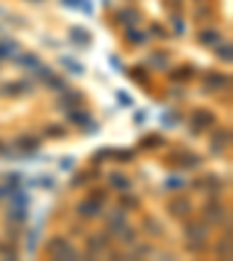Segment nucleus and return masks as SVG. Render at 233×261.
<instances>
[{
  "label": "nucleus",
  "instance_id": "nucleus-1",
  "mask_svg": "<svg viewBox=\"0 0 233 261\" xmlns=\"http://www.w3.org/2000/svg\"><path fill=\"white\" fill-rule=\"evenodd\" d=\"M189 124H191V128H194L196 133H200V131H206V128H212L217 124V117L212 110H206V107H198V110L191 112V119H189Z\"/></svg>",
  "mask_w": 233,
  "mask_h": 261
},
{
  "label": "nucleus",
  "instance_id": "nucleus-2",
  "mask_svg": "<svg viewBox=\"0 0 233 261\" xmlns=\"http://www.w3.org/2000/svg\"><path fill=\"white\" fill-rule=\"evenodd\" d=\"M200 161H203V159H200L198 154H194V152H175V154H170L166 159V163H170L172 168H187V170L198 168Z\"/></svg>",
  "mask_w": 233,
  "mask_h": 261
},
{
  "label": "nucleus",
  "instance_id": "nucleus-3",
  "mask_svg": "<svg viewBox=\"0 0 233 261\" xmlns=\"http://www.w3.org/2000/svg\"><path fill=\"white\" fill-rule=\"evenodd\" d=\"M228 86V75L219 70H208L206 77H203V91L208 94H215V91H224Z\"/></svg>",
  "mask_w": 233,
  "mask_h": 261
},
{
  "label": "nucleus",
  "instance_id": "nucleus-4",
  "mask_svg": "<svg viewBox=\"0 0 233 261\" xmlns=\"http://www.w3.org/2000/svg\"><path fill=\"white\" fill-rule=\"evenodd\" d=\"M231 144V128L222 126V128H215L210 135V150L212 154H224L226 147Z\"/></svg>",
  "mask_w": 233,
  "mask_h": 261
},
{
  "label": "nucleus",
  "instance_id": "nucleus-5",
  "mask_svg": "<svg viewBox=\"0 0 233 261\" xmlns=\"http://www.w3.org/2000/svg\"><path fill=\"white\" fill-rule=\"evenodd\" d=\"M203 215H206V222L215 224V226H219V224H224L228 219L226 210H224V206L219 200H208L203 206Z\"/></svg>",
  "mask_w": 233,
  "mask_h": 261
},
{
  "label": "nucleus",
  "instance_id": "nucleus-6",
  "mask_svg": "<svg viewBox=\"0 0 233 261\" xmlns=\"http://www.w3.org/2000/svg\"><path fill=\"white\" fill-rule=\"evenodd\" d=\"M56 103H59V107H61V110H75V107H79L84 103V94L82 91H77V89H63L61 91V96H59V100H56Z\"/></svg>",
  "mask_w": 233,
  "mask_h": 261
},
{
  "label": "nucleus",
  "instance_id": "nucleus-7",
  "mask_svg": "<svg viewBox=\"0 0 233 261\" xmlns=\"http://www.w3.org/2000/svg\"><path fill=\"white\" fill-rule=\"evenodd\" d=\"M100 210H103V203H98V200H94V198L82 200V203H77V208H75V212H77L79 217H84V219H94V217H98Z\"/></svg>",
  "mask_w": 233,
  "mask_h": 261
},
{
  "label": "nucleus",
  "instance_id": "nucleus-8",
  "mask_svg": "<svg viewBox=\"0 0 233 261\" xmlns=\"http://www.w3.org/2000/svg\"><path fill=\"white\" fill-rule=\"evenodd\" d=\"M191 210H194V206H191V200L189 198H172L170 203H168V215L178 217V219L187 217Z\"/></svg>",
  "mask_w": 233,
  "mask_h": 261
},
{
  "label": "nucleus",
  "instance_id": "nucleus-9",
  "mask_svg": "<svg viewBox=\"0 0 233 261\" xmlns=\"http://www.w3.org/2000/svg\"><path fill=\"white\" fill-rule=\"evenodd\" d=\"M208 234H210V228L206 226V222H189L184 226L187 240H208Z\"/></svg>",
  "mask_w": 233,
  "mask_h": 261
},
{
  "label": "nucleus",
  "instance_id": "nucleus-10",
  "mask_svg": "<svg viewBox=\"0 0 233 261\" xmlns=\"http://www.w3.org/2000/svg\"><path fill=\"white\" fill-rule=\"evenodd\" d=\"M28 91H31V84H26V82H5V84H0V94L7 96V98H17V96L28 94Z\"/></svg>",
  "mask_w": 233,
  "mask_h": 261
},
{
  "label": "nucleus",
  "instance_id": "nucleus-11",
  "mask_svg": "<svg viewBox=\"0 0 233 261\" xmlns=\"http://www.w3.org/2000/svg\"><path fill=\"white\" fill-rule=\"evenodd\" d=\"M194 187L196 189H206V191H210V194H217V191H222L224 182L217 178V175H206L203 180H196Z\"/></svg>",
  "mask_w": 233,
  "mask_h": 261
},
{
  "label": "nucleus",
  "instance_id": "nucleus-12",
  "mask_svg": "<svg viewBox=\"0 0 233 261\" xmlns=\"http://www.w3.org/2000/svg\"><path fill=\"white\" fill-rule=\"evenodd\" d=\"M14 147L19 152H38L40 150V138L38 135H19L14 140Z\"/></svg>",
  "mask_w": 233,
  "mask_h": 261
},
{
  "label": "nucleus",
  "instance_id": "nucleus-13",
  "mask_svg": "<svg viewBox=\"0 0 233 261\" xmlns=\"http://www.w3.org/2000/svg\"><path fill=\"white\" fill-rule=\"evenodd\" d=\"M70 42L77 47H89L91 45V33L82 26H72L70 28Z\"/></svg>",
  "mask_w": 233,
  "mask_h": 261
},
{
  "label": "nucleus",
  "instance_id": "nucleus-14",
  "mask_svg": "<svg viewBox=\"0 0 233 261\" xmlns=\"http://www.w3.org/2000/svg\"><path fill=\"white\" fill-rule=\"evenodd\" d=\"M124 226H126V215H124V210H114L107 215V231H110V234H119Z\"/></svg>",
  "mask_w": 233,
  "mask_h": 261
},
{
  "label": "nucleus",
  "instance_id": "nucleus-15",
  "mask_svg": "<svg viewBox=\"0 0 233 261\" xmlns=\"http://www.w3.org/2000/svg\"><path fill=\"white\" fill-rule=\"evenodd\" d=\"M138 21H140V12L138 10L126 7V10L116 12V23H122V26H135Z\"/></svg>",
  "mask_w": 233,
  "mask_h": 261
},
{
  "label": "nucleus",
  "instance_id": "nucleus-16",
  "mask_svg": "<svg viewBox=\"0 0 233 261\" xmlns=\"http://www.w3.org/2000/svg\"><path fill=\"white\" fill-rule=\"evenodd\" d=\"M86 245H89V254H86V256H94V254H98V252H103V250L107 247V236H105V234L89 236Z\"/></svg>",
  "mask_w": 233,
  "mask_h": 261
},
{
  "label": "nucleus",
  "instance_id": "nucleus-17",
  "mask_svg": "<svg viewBox=\"0 0 233 261\" xmlns=\"http://www.w3.org/2000/svg\"><path fill=\"white\" fill-rule=\"evenodd\" d=\"M198 42H200V45H206V47H215V45H219V42H222V33H219V31H215V28H206V31H200Z\"/></svg>",
  "mask_w": 233,
  "mask_h": 261
},
{
  "label": "nucleus",
  "instance_id": "nucleus-18",
  "mask_svg": "<svg viewBox=\"0 0 233 261\" xmlns=\"http://www.w3.org/2000/svg\"><path fill=\"white\" fill-rule=\"evenodd\" d=\"M68 245L70 243H68L66 238H49V243H47V254L54 256V259H61L63 250H66Z\"/></svg>",
  "mask_w": 233,
  "mask_h": 261
},
{
  "label": "nucleus",
  "instance_id": "nucleus-19",
  "mask_svg": "<svg viewBox=\"0 0 233 261\" xmlns=\"http://www.w3.org/2000/svg\"><path fill=\"white\" fill-rule=\"evenodd\" d=\"M107 182H110V187H112V189H116V191L131 189V180H128L126 175H122V172H110Z\"/></svg>",
  "mask_w": 233,
  "mask_h": 261
},
{
  "label": "nucleus",
  "instance_id": "nucleus-20",
  "mask_svg": "<svg viewBox=\"0 0 233 261\" xmlns=\"http://www.w3.org/2000/svg\"><path fill=\"white\" fill-rule=\"evenodd\" d=\"M59 61H61V66L66 68L68 72H70V75H84V70H86V68L82 66V63L79 61H75V59H70V56H61V59H59Z\"/></svg>",
  "mask_w": 233,
  "mask_h": 261
},
{
  "label": "nucleus",
  "instance_id": "nucleus-21",
  "mask_svg": "<svg viewBox=\"0 0 233 261\" xmlns=\"http://www.w3.org/2000/svg\"><path fill=\"white\" fill-rule=\"evenodd\" d=\"M26 219H28L26 208H12V210L7 212V222H10L12 226H23Z\"/></svg>",
  "mask_w": 233,
  "mask_h": 261
},
{
  "label": "nucleus",
  "instance_id": "nucleus-22",
  "mask_svg": "<svg viewBox=\"0 0 233 261\" xmlns=\"http://www.w3.org/2000/svg\"><path fill=\"white\" fill-rule=\"evenodd\" d=\"M194 77V66H180L170 72V79L172 82H187V79Z\"/></svg>",
  "mask_w": 233,
  "mask_h": 261
},
{
  "label": "nucleus",
  "instance_id": "nucleus-23",
  "mask_svg": "<svg viewBox=\"0 0 233 261\" xmlns=\"http://www.w3.org/2000/svg\"><path fill=\"white\" fill-rule=\"evenodd\" d=\"M163 144H166V140H163L161 135H156V133L144 135V138L140 140V147H142V150H159V147H163Z\"/></svg>",
  "mask_w": 233,
  "mask_h": 261
},
{
  "label": "nucleus",
  "instance_id": "nucleus-24",
  "mask_svg": "<svg viewBox=\"0 0 233 261\" xmlns=\"http://www.w3.org/2000/svg\"><path fill=\"white\" fill-rule=\"evenodd\" d=\"M68 119H70L75 126H86V124L91 122L89 114H86L84 110H79V107H75V110H68Z\"/></svg>",
  "mask_w": 233,
  "mask_h": 261
},
{
  "label": "nucleus",
  "instance_id": "nucleus-25",
  "mask_svg": "<svg viewBox=\"0 0 233 261\" xmlns=\"http://www.w3.org/2000/svg\"><path fill=\"white\" fill-rule=\"evenodd\" d=\"M21 47H19V42H14V40H3L0 42V61H5V59H10L14 51H19Z\"/></svg>",
  "mask_w": 233,
  "mask_h": 261
},
{
  "label": "nucleus",
  "instance_id": "nucleus-26",
  "mask_svg": "<svg viewBox=\"0 0 233 261\" xmlns=\"http://www.w3.org/2000/svg\"><path fill=\"white\" fill-rule=\"evenodd\" d=\"M150 66L156 70H168V54L166 51H154L150 54Z\"/></svg>",
  "mask_w": 233,
  "mask_h": 261
},
{
  "label": "nucleus",
  "instance_id": "nucleus-27",
  "mask_svg": "<svg viewBox=\"0 0 233 261\" xmlns=\"http://www.w3.org/2000/svg\"><path fill=\"white\" fill-rule=\"evenodd\" d=\"M14 61H17V66L26 68V70H33V68L40 63V59H38L35 54H19L17 59H14Z\"/></svg>",
  "mask_w": 233,
  "mask_h": 261
},
{
  "label": "nucleus",
  "instance_id": "nucleus-28",
  "mask_svg": "<svg viewBox=\"0 0 233 261\" xmlns=\"http://www.w3.org/2000/svg\"><path fill=\"white\" fill-rule=\"evenodd\" d=\"M61 3L66 7H70V10H82V12H86V14L94 12V7H91L89 0H61Z\"/></svg>",
  "mask_w": 233,
  "mask_h": 261
},
{
  "label": "nucleus",
  "instance_id": "nucleus-29",
  "mask_svg": "<svg viewBox=\"0 0 233 261\" xmlns=\"http://www.w3.org/2000/svg\"><path fill=\"white\" fill-rule=\"evenodd\" d=\"M217 256H224V259H231V236L226 234V238L219 240V245L215 247Z\"/></svg>",
  "mask_w": 233,
  "mask_h": 261
},
{
  "label": "nucleus",
  "instance_id": "nucleus-30",
  "mask_svg": "<svg viewBox=\"0 0 233 261\" xmlns=\"http://www.w3.org/2000/svg\"><path fill=\"white\" fill-rule=\"evenodd\" d=\"M126 40L131 42V45H142V42H147V35L140 33L138 28L128 26V31H126Z\"/></svg>",
  "mask_w": 233,
  "mask_h": 261
},
{
  "label": "nucleus",
  "instance_id": "nucleus-31",
  "mask_svg": "<svg viewBox=\"0 0 233 261\" xmlns=\"http://www.w3.org/2000/svg\"><path fill=\"white\" fill-rule=\"evenodd\" d=\"M31 187H42V189H54L56 187V180L51 175H38V178L31 182Z\"/></svg>",
  "mask_w": 233,
  "mask_h": 261
},
{
  "label": "nucleus",
  "instance_id": "nucleus-32",
  "mask_svg": "<svg viewBox=\"0 0 233 261\" xmlns=\"http://www.w3.org/2000/svg\"><path fill=\"white\" fill-rule=\"evenodd\" d=\"M144 231H147L150 236H161L163 234V226L156 222L154 217H147V219H144Z\"/></svg>",
  "mask_w": 233,
  "mask_h": 261
},
{
  "label": "nucleus",
  "instance_id": "nucleus-33",
  "mask_svg": "<svg viewBox=\"0 0 233 261\" xmlns=\"http://www.w3.org/2000/svg\"><path fill=\"white\" fill-rule=\"evenodd\" d=\"M12 208H26L28 203H31V198H28V194H23V191H12Z\"/></svg>",
  "mask_w": 233,
  "mask_h": 261
},
{
  "label": "nucleus",
  "instance_id": "nucleus-34",
  "mask_svg": "<svg viewBox=\"0 0 233 261\" xmlns=\"http://www.w3.org/2000/svg\"><path fill=\"white\" fill-rule=\"evenodd\" d=\"M31 72H33V75L40 79V82H47V79L54 75V70H51V68H47V66H42V63H38V66H35Z\"/></svg>",
  "mask_w": 233,
  "mask_h": 261
},
{
  "label": "nucleus",
  "instance_id": "nucleus-35",
  "mask_svg": "<svg viewBox=\"0 0 233 261\" xmlns=\"http://www.w3.org/2000/svg\"><path fill=\"white\" fill-rule=\"evenodd\" d=\"M119 206H122V210H138L140 200H138V196H122V198H119Z\"/></svg>",
  "mask_w": 233,
  "mask_h": 261
},
{
  "label": "nucleus",
  "instance_id": "nucleus-36",
  "mask_svg": "<svg viewBox=\"0 0 233 261\" xmlns=\"http://www.w3.org/2000/svg\"><path fill=\"white\" fill-rule=\"evenodd\" d=\"M45 135H49V138H66V128L61 124H49V126H45Z\"/></svg>",
  "mask_w": 233,
  "mask_h": 261
},
{
  "label": "nucleus",
  "instance_id": "nucleus-37",
  "mask_svg": "<svg viewBox=\"0 0 233 261\" xmlns=\"http://www.w3.org/2000/svg\"><path fill=\"white\" fill-rule=\"evenodd\" d=\"M17 254L19 252L12 243H0V256H3V259H17Z\"/></svg>",
  "mask_w": 233,
  "mask_h": 261
},
{
  "label": "nucleus",
  "instance_id": "nucleus-38",
  "mask_svg": "<svg viewBox=\"0 0 233 261\" xmlns=\"http://www.w3.org/2000/svg\"><path fill=\"white\" fill-rule=\"evenodd\" d=\"M126 75H128V79H133V82H138V84H144V82H147V72H144L140 66H138V68H131Z\"/></svg>",
  "mask_w": 233,
  "mask_h": 261
},
{
  "label": "nucleus",
  "instance_id": "nucleus-39",
  "mask_svg": "<svg viewBox=\"0 0 233 261\" xmlns=\"http://www.w3.org/2000/svg\"><path fill=\"white\" fill-rule=\"evenodd\" d=\"M217 56H219L222 61L231 63V59H233V47H231V42H224V45L217 49Z\"/></svg>",
  "mask_w": 233,
  "mask_h": 261
},
{
  "label": "nucleus",
  "instance_id": "nucleus-40",
  "mask_svg": "<svg viewBox=\"0 0 233 261\" xmlns=\"http://www.w3.org/2000/svg\"><path fill=\"white\" fill-rule=\"evenodd\" d=\"M47 86H49V89H54V91H59V94H61V91L63 89H66V82H63V79L61 77H56V72H54V75H51V77L49 79H47Z\"/></svg>",
  "mask_w": 233,
  "mask_h": 261
},
{
  "label": "nucleus",
  "instance_id": "nucleus-41",
  "mask_svg": "<svg viewBox=\"0 0 233 261\" xmlns=\"http://www.w3.org/2000/svg\"><path fill=\"white\" fill-rule=\"evenodd\" d=\"M94 175H96V172H79V175H75V178L70 180V184H72V187H84V184L89 182Z\"/></svg>",
  "mask_w": 233,
  "mask_h": 261
},
{
  "label": "nucleus",
  "instance_id": "nucleus-42",
  "mask_svg": "<svg viewBox=\"0 0 233 261\" xmlns=\"http://www.w3.org/2000/svg\"><path fill=\"white\" fill-rule=\"evenodd\" d=\"M75 259H79V252L72 247V245H68L66 250H63V254H61V259L59 261H75Z\"/></svg>",
  "mask_w": 233,
  "mask_h": 261
},
{
  "label": "nucleus",
  "instance_id": "nucleus-43",
  "mask_svg": "<svg viewBox=\"0 0 233 261\" xmlns=\"http://www.w3.org/2000/svg\"><path fill=\"white\" fill-rule=\"evenodd\" d=\"M161 124L166 128H175V126H178V117H175L172 112H163V114H161Z\"/></svg>",
  "mask_w": 233,
  "mask_h": 261
},
{
  "label": "nucleus",
  "instance_id": "nucleus-44",
  "mask_svg": "<svg viewBox=\"0 0 233 261\" xmlns=\"http://www.w3.org/2000/svg\"><path fill=\"white\" fill-rule=\"evenodd\" d=\"M184 184H187V182H184L182 178H168V180H166V189L178 191V189H182Z\"/></svg>",
  "mask_w": 233,
  "mask_h": 261
},
{
  "label": "nucleus",
  "instance_id": "nucleus-45",
  "mask_svg": "<svg viewBox=\"0 0 233 261\" xmlns=\"http://www.w3.org/2000/svg\"><path fill=\"white\" fill-rule=\"evenodd\" d=\"M206 245H208L206 240H187V250L196 254V252H203V250H206Z\"/></svg>",
  "mask_w": 233,
  "mask_h": 261
},
{
  "label": "nucleus",
  "instance_id": "nucleus-46",
  "mask_svg": "<svg viewBox=\"0 0 233 261\" xmlns=\"http://www.w3.org/2000/svg\"><path fill=\"white\" fill-rule=\"evenodd\" d=\"M119 234L124 236V245H135V231L133 228H128V226H124Z\"/></svg>",
  "mask_w": 233,
  "mask_h": 261
},
{
  "label": "nucleus",
  "instance_id": "nucleus-47",
  "mask_svg": "<svg viewBox=\"0 0 233 261\" xmlns=\"http://www.w3.org/2000/svg\"><path fill=\"white\" fill-rule=\"evenodd\" d=\"M5 182L10 189H17L19 182H21V175H19V172H10V175H5Z\"/></svg>",
  "mask_w": 233,
  "mask_h": 261
},
{
  "label": "nucleus",
  "instance_id": "nucleus-48",
  "mask_svg": "<svg viewBox=\"0 0 233 261\" xmlns=\"http://www.w3.org/2000/svg\"><path fill=\"white\" fill-rule=\"evenodd\" d=\"M116 100H119V103H122L124 107H133V98H131V96L126 94V91H116Z\"/></svg>",
  "mask_w": 233,
  "mask_h": 261
},
{
  "label": "nucleus",
  "instance_id": "nucleus-49",
  "mask_svg": "<svg viewBox=\"0 0 233 261\" xmlns=\"http://www.w3.org/2000/svg\"><path fill=\"white\" fill-rule=\"evenodd\" d=\"M150 33H154L156 38H168V35H170L166 28L161 26V23H152V26H150Z\"/></svg>",
  "mask_w": 233,
  "mask_h": 261
},
{
  "label": "nucleus",
  "instance_id": "nucleus-50",
  "mask_svg": "<svg viewBox=\"0 0 233 261\" xmlns=\"http://www.w3.org/2000/svg\"><path fill=\"white\" fill-rule=\"evenodd\" d=\"M112 156H116L119 161H133V152H128V150H116V152H112Z\"/></svg>",
  "mask_w": 233,
  "mask_h": 261
},
{
  "label": "nucleus",
  "instance_id": "nucleus-51",
  "mask_svg": "<svg viewBox=\"0 0 233 261\" xmlns=\"http://www.w3.org/2000/svg\"><path fill=\"white\" fill-rule=\"evenodd\" d=\"M112 152H114V150H110V147H103V150H98V152H96L94 161H96V163H100V161H103V159H107V156H112Z\"/></svg>",
  "mask_w": 233,
  "mask_h": 261
},
{
  "label": "nucleus",
  "instance_id": "nucleus-52",
  "mask_svg": "<svg viewBox=\"0 0 233 261\" xmlns=\"http://www.w3.org/2000/svg\"><path fill=\"white\" fill-rule=\"evenodd\" d=\"M152 245H140L138 250H135V254H133V259H140V256H147V254H152Z\"/></svg>",
  "mask_w": 233,
  "mask_h": 261
},
{
  "label": "nucleus",
  "instance_id": "nucleus-53",
  "mask_svg": "<svg viewBox=\"0 0 233 261\" xmlns=\"http://www.w3.org/2000/svg\"><path fill=\"white\" fill-rule=\"evenodd\" d=\"M72 168H75V159H72V156H63L61 159V170H72Z\"/></svg>",
  "mask_w": 233,
  "mask_h": 261
},
{
  "label": "nucleus",
  "instance_id": "nucleus-54",
  "mask_svg": "<svg viewBox=\"0 0 233 261\" xmlns=\"http://www.w3.org/2000/svg\"><path fill=\"white\" fill-rule=\"evenodd\" d=\"M89 198H94V200H98V203H105V198H107V194L103 189H94L91 191V196Z\"/></svg>",
  "mask_w": 233,
  "mask_h": 261
},
{
  "label": "nucleus",
  "instance_id": "nucleus-55",
  "mask_svg": "<svg viewBox=\"0 0 233 261\" xmlns=\"http://www.w3.org/2000/svg\"><path fill=\"white\" fill-rule=\"evenodd\" d=\"M38 236H40V231H33V234L28 236V252H31V254L35 252V238H38Z\"/></svg>",
  "mask_w": 233,
  "mask_h": 261
},
{
  "label": "nucleus",
  "instance_id": "nucleus-56",
  "mask_svg": "<svg viewBox=\"0 0 233 261\" xmlns=\"http://www.w3.org/2000/svg\"><path fill=\"white\" fill-rule=\"evenodd\" d=\"M110 66L114 68V70L124 72V66H122V61H119V59H116V56H110Z\"/></svg>",
  "mask_w": 233,
  "mask_h": 261
},
{
  "label": "nucleus",
  "instance_id": "nucleus-57",
  "mask_svg": "<svg viewBox=\"0 0 233 261\" xmlns=\"http://www.w3.org/2000/svg\"><path fill=\"white\" fill-rule=\"evenodd\" d=\"M166 7H172V10H180V7H182V0H166Z\"/></svg>",
  "mask_w": 233,
  "mask_h": 261
},
{
  "label": "nucleus",
  "instance_id": "nucleus-58",
  "mask_svg": "<svg viewBox=\"0 0 233 261\" xmlns=\"http://www.w3.org/2000/svg\"><path fill=\"white\" fill-rule=\"evenodd\" d=\"M172 21H175V31H178V33H182V31H184V23L180 21V17H172Z\"/></svg>",
  "mask_w": 233,
  "mask_h": 261
},
{
  "label": "nucleus",
  "instance_id": "nucleus-59",
  "mask_svg": "<svg viewBox=\"0 0 233 261\" xmlns=\"http://www.w3.org/2000/svg\"><path fill=\"white\" fill-rule=\"evenodd\" d=\"M142 119H144V112H138V114H135V122L142 124Z\"/></svg>",
  "mask_w": 233,
  "mask_h": 261
},
{
  "label": "nucleus",
  "instance_id": "nucleus-60",
  "mask_svg": "<svg viewBox=\"0 0 233 261\" xmlns=\"http://www.w3.org/2000/svg\"><path fill=\"white\" fill-rule=\"evenodd\" d=\"M0 154H5V142L0 140Z\"/></svg>",
  "mask_w": 233,
  "mask_h": 261
},
{
  "label": "nucleus",
  "instance_id": "nucleus-61",
  "mask_svg": "<svg viewBox=\"0 0 233 261\" xmlns=\"http://www.w3.org/2000/svg\"><path fill=\"white\" fill-rule=\"evenodd\" d=\"M31 3H42V0H31Z\"/></svg>",
  "mask_w": 233,
  "mask_h": 261
},
{
  "label": "nucleus",
  "instance_id": "nucleus-62",
  "mask_svg": "<svg viewBox=\"0 0 233 261\" xmlns=\"http://www.w3.org/2000/svg\"><path fill=\"white\" fill-rule=\"evenodd\" d=\"M0 14H3V7H0Z\"/></svg>",
  "mask_w": 233,
  "mask_h": 261
}]
</instances>
